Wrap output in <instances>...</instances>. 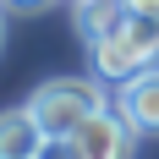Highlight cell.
Here are the masks:
<instances>
[{
  "mask_svg": "<svg viewBox=\"0 0 159 159\" xmlns=\"http://www.w3.org/2000/svg\"><path fill=\"white\" fill-rule=\"evenodd\" d=\"M104 104L110 99H104V82L99 77H49V82H39L28 93V110H33V121H39L44 137H71Z\"/></svg>",
  "mask_w": 159,
  "mask_h": 159,
  "instance_id": "cell-1",
  "label": "cell"
},
{
  "mask_svg": "<svg viewBox=\"0 0 159 159\" xmlns=\"http://www.w3.org/2000/svg\"><path fill=\"white\" fill-rule=\"evenodd\" d=\"M71 137H77L82 159H132V148H137V132L126 126V115L115 110V104L93 110L77 132H71Z\"/></svg>",
  "mask_w": 159,
  "mask_h": 159,
  "instance_id": "cell-2",
  "label": "cell"
},
{
  "mask_svg": "<svg viewBox=\"0 0 159 159\" xmlns=\"http://www.w3.org/2000/svg\"><path fill=\"white\" fill-rule=\"evenodd\" d=\"M88 66H93V77L104 82V88H121L126 77H137V71L148 66V55L132 44L126 22H121L115 33H99V39H88Z\"/></svg>",
  "mask_w": 159,
  "mask_h": 159,
  "instance_id": "cell-3",
  "label": "cell"
},
{
  "mask_svg": "<svg viewBox=\"0 0 159 159\" xmlns=\"http://www.w3.org/2000/svg\"><path fill=\"white\" fill-rule=\"evenodd\" d=\"M115 110L126 115V126L137 137H159V61H148L137 77L115 88Z\"/></svg>",
  "mask_w": 159,
  "mask_h": 159,
  "instance_id": "cell-4",
  "label": "cell"
},
{
  "mask_svg": "<svg viewBox=\"0 0 159 159\" xmlns=\"http://www.w3.org/2000/svg\"><path fill=\"white\" fill-rule=\"evenodd\" d=\"M44 143V132L33 121L28 104H16V110H0V159H33Z\"/></svg>",
  "mask_w": 159,
  "mask_h": 159,
  "instance_id": "cell-5",
  "label": "cell"
},
{
  "mask_svg": "<svg viewBox=\"0 0 159 159\" xmlns=\"http://www.w3.org/2000/svg\"><path fill=\"white\" fill-rule=\"evenodd\" d=\"M126 33L148 61H159V11H126Z\"/></svg>",
  "mask_w": 159,
  "mask_h": 159,
  "instance_id": "cell-6",
  "label": "cell"
},
{
  "mask_svg": "<svg viewBox=\"0 0 159 159\" xmlns=\"http://www.w3.org/2000/svg\"><path fill=\"white\" fill-rule=\"evenodd\" d=\"M33 159H82V148H77V137H44Z\"/></svg>",
  "mask_w": 159,
  "mask_h": 159,
  "instance_id": "cell-7",
  "label": "cell"
},
{
  "mask_svg": "<svg viewBox=\"0 0 159 159\" xmlns=\"http://www.w3.org/2000/svg\"><path fill=\"white\" fill-rule=\"evenodd\" d=\"M0 6H6L11 16H33V11H49L55 0H0Z\"/></svg>",
  "mask_w": 159,
  "mask_h": 159,
  "instance_id": "cell-8",
  "label": "cell"
},
{
  "mask_svg": "<svg viewBox=\"0 0 159 159\" xmlns=\"http://www.w3.org/2000/svg\"><path fill=\"white\" fill-rule=\"evenodd\" d=\"M126 11H159V0H126Z\"/></svg>",
  "mask_w": 159,
  "mask_h": 159,
  "instance_id": "cell-9",
  "label": "cell"
},
{
  "mask_svg": "<svg viewBox=\"0 0 159 159\" xmlns=\"http://www.w3.org/2000/svg\"><path fill=\"white\" fill-rule=\"evenodd\" d=\"M0 44H6V6H0Z\"/></svg>",
  "mask_w": 159,
  "mask_h": 159,
  "instance_id": "cell-10",
  "label": "cell"
}]
</instances>
